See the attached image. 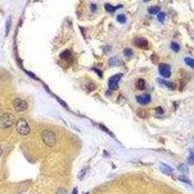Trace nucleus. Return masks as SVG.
I'll return each mask as SVG.
<instances>
[{
    "label": "nucleus",
    "mask_w": 194,
    "mask_h": 194,
    "mask_svg": "<svg viewBox=\"0 0 194 194\" xmlns=\"http://www.w3.org/2000/svg\"><path fill=\"white\" fill-rule=\"evenodd\" d=\"M16 118L11 113H5L0 117V128L7 129L12 127L15 124Z\"/></svg>",
    "instance_id": "1"
},
{
    "label": "nucleus",
    "mask_w": 194,
    "mask_h": 194,
    "mask_svg": "<svg viewBox=\"0 0 194 194\" xmlns=\"http://www.w3.org/2000/svg\"><path fill=\"white\" fill-rule=\"evenodd\" d=\"M41 138L43 142L47 145L49 147H53L54 145H56V134L51 131V130H44L42 133H41Z\"/></svg>",
    "instance_id": "2"
},
{
    "label": "nucleus",
    "mask_w": 194,
    "mask_h": 194,
    "mask_svg": "<svg viewBox=\"0 0 194 194\" xmlns=\"http://www.w3.org/2000/svg\"><path fill=\"white\" fill-rule=\"evenodd\" d=\"M16 128H17V131L19 132V134H21L22 136L28 135L30 133L29 124H28L26 120H24V118H22L18 120V122L16 124Z\"/></svg>",
    "instance_id": "3"
},
{
    "label": "nucleus",
    "mask_w": 194,
    "mask_h": 194,
    "mask_svg": "<svg viewBox=\"0 0 194 194\" xmlns=\"http://www.w3.org/2000/svg\"><path fill=\"white\" fill-rule=\"evenodd\" d=\"M13 107L17 112H24L28 108V105L26 101H24V99L16 98V99L13 101Z\"/></svg>",
    "instance_id": "4"
},
{
    "label": "nucleus",
    "mask_w": 194,
    "mask_h": 194,
    "mask_svg": "<svg viewBox=\"0 0 194 194\" xmlns=\"http://www.w3.org/2000/svg\"><path fill=\"white\" fill-rule=\"evenodd\" d=\"M122 74H115L113 77L110 78L109 80V88L111 90H117L118 88V82L122 78Z\"/></svg>",
    "instance_id": "5"
},
{
    "label": "nucleus",
    "mask_w": 194,
    "mask_h": 194,
    "mask_svg": "<svg viewBox=\"0 0 194 194\" xmlns=\"http://www.w3.org/2000/svg\"><path fill=\"white\" fill-rule=\"evenodd\" d=\"M159 73L162 77L169 78L171 76V70L170 66L167 64H160L159 65Z\"/></svg>",
    "instance_id": "6"
},
{
    "label": "nucleus",
    "mask_w": 194,
    "mask_h": 194,
    "mask_svg": "<svg viewBox=\"0 0 194 194\" xmlns=\"http://www.w3.org/2000/svg\"><path fill=\"white\" fill-rule=\"evenodd\" d=\"M150 95L149 94H143V95H138L137 97H136V99H137L138 103L140 104V105H147V104H149L150 102Z\"/></svg>",
    "instance_id": "7"
},
{
    "label": "nucleus",
    "mask_w": 194,
    "mask_h": 194,
    "mask_svg": "<svg viewBox=\"0 0 194 194\" xmlns=\"http://www.w3.org/2000/svg\"><path fill=\"white\" fill-rule=\"evenodd\" d=\"M135 44L141 49H147V47H149V42H147V40L145 38H142V37L135 40Z\"/></svg>",
    "instance_id": "8"
},
{
    "label": "nucleus",
    "mask_w": 194,
    "mask_h": 194,
    "mask_svg": "<svg viewBox=\"0 0 194 194\" xmlns=\"http://www.w3.org/2000/svg\"><path fill=\"white\" fill-rule=\"evenodd\" d=\"M109 64L111 67H115V66H120L121 65V60L117 56H114L113 58L109 60Z\"/></svg>",
    "instance_id": "9"
},
{
    "label": "nucleus",
    "mask_w": 194,
    "mask_h": 194,
    "mask_svg": "<svg viewBox=\"0 0 194 194\" xmlns=\"http://www.w3.org/2000/svg\"><path fill=\"white\" fill-rule=\"evenodd\" d=\"M104 7H105L106 11H108V12H114V11L118 10V9H120V8L122 7V5H118V6H115H115H112L111 4L106 3L105 5H104Z\"/></svg>",
    "instance_id": "10"
},
{
    "label": "nucleus",
    "mask_w": 194,
    "mask_h": 194,
    "mask_svg": "<svg viewBox=\"0 0 194 194\" xmlns=\"http://www.w3.org/2000/svg\"><path fill=\"white\" fill-rule=\"evenodd\" d=\"M160 169H161L162 172H163L164 174H167V175H171V174H172V171H173L172 168L167 166V165H165L163 163L160 165Z\"/></svg>",
    "instance_id": "11"
},
{
    "label": "nucleus",
    "mask_w": 194,
    "mask_h": 194,
    "mask_svg": "<svg viewBox=\"0 0 194 194\" xmlns=\"http://www.w3.org/2000/svg\"><path fill=\"white\" fill-rule=\"evenodd\" d=\"M157 82L159 83H161V85H163L164 86H166V88H170V89H173L175 86H174V85L171 82H167V81H165V80H162V79H158L157 80Z\"/></svg>",
    "instance_id": "12"
},
{
    "label": "nucleus",
    "mask_w": 194,
    "mask_h": 194,
    "mask_svg": "<svg viewBox=\"0 0 194 194\" xmlns=\"http://www.w3.org/2000/svg\"><path fill=\"white\" fill-rule=\"evenodd\" d=\"M159 11H160V7L158 6H152V7H149V9H147V12L150 15H155V14H158Z\"/></svg>",
    "instance_id": "13"
},
{
    "label": "nucleus",
    "mask_w": 194,
    "mask_h": 194,
    "mask_svg": "<svg viewBox=\"0 0 194 194\" xmlns=\"http://www.w3.org/2000/svg\"><path fill=\"white\" fill-rule=\"evenodd\" d=\"M137 88L138 89H141V90L146 88V81L144 79H139L137 82Z\"/></svg>",
    "instance_id": "14"
},
{
    "label": "nucleus",
    "mask_w": 194,
    "mask_h": 194,
    "mask_svg": "<svg viewBox=\"0 0 194 194\" xmlns=\"http://www.w3.org/2000/svg\"><path fill=\"white\" fill-rule=\"evenodd\" d=\"M70 56H71V51L69 50H66L64 51H62L61 54H60V57H61L62 59H68Z\"/></svg>",
    "instance_id": "15"
},
{
    "label": "nucleus",
    "mask_w": 194,
    "mask_h": 194,
    "mask_svg": "<svg viewBox=\"0 0 194 194\" xmlns=\"http://www.w3.org/2000/svg\"><path fill=\"white\" fill-rule=\"evenodd\" d=\"M184 62L189 66L190 68H194V59L191 58V57H185Z\"/></svg>",
    "instance_id": "16"
},
{
    "label": "nucleus",
    "mask_w": 194,
    "mask_h": 194,
    "mask_svg": "<svg viewBox=\"0 0 194 194\" xmlns=\"http://www.w3.org/2000/svg\"><path fill=\"white\" fill-rule=\"evenodd\" d=\"M123 54H124V56H125L126 57H131V56H133V51H132V49H130V48L124 49Z\"/></svg>",
    "instance_id": "17"
},
{
    "label": "nucleus",
    "mask_w": 194,
    "mask_h": 194,
    "mask_svg": "<svg viewBox=\"0 0 194 194\" xmlns=\"http://www.w3.org/2000/svg\"><path fill=\"white\" fill-rule=\"evenodd\" d=\"M178 170L179 171V172L184 173V174H186L187 171H188V168L185 164H181L178 167Z\"/></svg>",
    "instance_id": "18"
},
{
    "label": "nucleus",
    "mask_w": 194,
    "mask_h": 194,
    "mask_svg": "<svg viewBox=\"0 0 194 194\" xmlns=\"http://www.w3.org/2000/svg\"><path fill=\"white\" fill-rule=\"evenodd\" d=\"M171 49H172L174 51L178 53V51H179V50H181V47H179V45L178 44V43L173 42L172 44H171Z\"/></svg>",
    "instance_id": "19"
},
{
    "label": "nucleus",
    "mask_w": 194,
    "mask_h": 194,
    "mask_svg": "<svg viewBox=\"0 0 194 194\" xmlns=\"http://www.w3.org/2000/svg\"><path fill=\"white\" fill-rule=\"evenodd\" d=\"M86 168H83V170H81L80 171V173L78 174V179H83V178H85V175H86Z\"/></svg>",
    "instance_id": "20"
},
{
    "label": "nucleus",
    "mask_w": 194,
    "mask_h": 194,
    "mask_svg": "<svg viewBox=\"0 0 194 194\" xmlns=\"http://www.w3.org/2000/svg\"><path fill=\"white\" fill-rule=\"evenodd\" d=\"M126 17L124 16V15H118V17H117V21L118 22H120V24H124V22H126Z\"/></svg>",
    "instance_id": "21"
},
{
    "label": "nucleus",
    "mask_w": 194,
    "mask_h": 194,
    "mask_svg": "<svg viewBox=\"0 0 194 194\" xmlns=\"http://www.w3.org/2000/svg\"><path fill=\"white\" fill-rule=\"evenodd\" d=\"M179 181H181L186 182V184H192V182L190 181V179H188L186 177H184V176H179Z\"/></svg>",
    "instance_id": "22"
},
{
    "label": "nucleus",
    "mask_w": 194,
    "mask_h": 194,
    "mask_svg": "<svg viewBox=\"0 0 194 194\" xmlns=\"http://www.w3.org/2000/svg\"><path fill=\"white\" fill-rule=\"evenodd\" d=\"M157 19H158V21L160 22H163L164 19H165V13L159 12V13H158V16H157Z\"/></svg>",
    "instance_id": "23"
},
{
    "label": "nucleus",
    "mask_w": 194,
    "mask_h": 194,
    "mask_svg": "<svg viewBox=\"0 0 194 194\" xmlns=\"http://www.w3.org/2000/svg\"><path fill=\"white\" fill-rule=\"evenodd\" d=\"M10 27H11V19L9 18L7 19V22H6V35H8V33H9Z\"/></svg>",
    "instance_id": "24"
},
{
    "label": "nucleus",
    "mask_w": 194,
    "mask_h": 194,
    "mask_svg": "<svg viewBox=\"0 0 194 194\" xmlns=\"http://www.w3.org/2000/svg\"><path fill=\"white\" fill-rule=\"evenodd\" d=\"M56 194H68V192H67V190L65 189V188H59L58 190L56 191Z\"/></svg>",
    "instance_id": "25"
},
{
    "label": "nucleus",
    "mask_w": 194,
    "mask_h": 194,
    "mask_svg": "<svg viewBox=\"0 0 194 194\" xmlns=\"http://www.w3.org/2000/svg\"><path fill=\"white\" fill-rule=\"evenodd\" d=\"M188 163L191 165H194V154L193 153H191L189 155V157H188Z\"/></svg>",
    "instance_id": "26"
},
{
    "label": "nucleus",
    "mask_w": 194,
    "mask_h": 194,
    "mask_svg": "<svg viewBox=\"0 0 194 194\" xmlns=\"http://www.w3.org/2000/svg\"><path fill=\"white\" fill-rule=\"evenodd\" d=\"M155 112L159 115H163V113H164L163 109H162L161 107H157V108H155Z\"/></svg>",
    "instance_id": "27"
},
{
    "label": "nucleus",
    "mask_w": 194,
    "mask_h": 194,
    "mask_svg": "<svg viewBox=\"0 0 194 194\" xmlns=\"http://www.w3.org/2000/svg\"><path fill=\"white\" fill-rule=\"evenodd\" d=\"M93 70H94V72L95 73H97L98 75H99V77L100 78H102L103 77V74H102V72H101L99 69H96V68H93Z\"/></svg>",
    "instance_id": "28"
},
{
    "label": "nucleus",
    "mask_w": 194,
    "mask_h": 194,
    "mask_svg": "<svg viewBox=\"0 0 194 194\" xmlns=\"http://www.w3.org/2000/svg\"><path fill=\"white\" fill-rule=\"evenodd\" d=\"M100 127H101V128H102V129L104 130V131H106L107 133H108V134H109V135H111V136H113V135H112V133H111V132H110V131H109V130H108V129H107V128H106V127H104L103 125H100Z\"/></svg>",
    "instance_id": "29"
},
{
    "label": "nucleus",
    "mask_w": 194,
    "mask_h": 194,
    "mask_svg": "<svg viewBox=\"0 0 194 194\" xmlns=\"http://www.w3.org/2000/svg\"><path fill=\"white\" fill-rule=\"evenodd\" d=\"M95 10H96V5L91 4V11H92V12H95Z\"/></svg>",
    "instance_id": "30"
},
{
    "label": "nucleus",
    "mask_w": 194,
    "mask_h": 194,
    "mask_svg": "<svg viewBox=\"0 0 194 194\" xmlns=\"http://www.w3.org/2000/svg\"><path fill=\"white\" fill-rule=\"evenodd\" d=\"M110 50H111V47H110V46H107L106 49H104V51H105V53H108Z\"/></svg>",
    "instance_id": "31"
},
{
    "label": "nucleus",
    "mask_w": 194,
    "mask_h": 194,
    "mask_svg": "<svg viewBox=\"0 0 194 194\" xmlns=\"http://www.w3.org/2000/svg\"><path fill=\"white\" fill-rule=\"evenodd\" d=\"M73 194H78V189H77V188H74V189H73Z\"/></svg>",
    "instance_id": "32"
},
{
    "label": "nucleus",
    "mask_w": 194,
    "mask_h": 194,
    "mask_svg": "<svg viewBox=\"0 0 194 194\" xmlns=\"http://www.w3.org/2000/svg\"><path fill=\"white\" fill-rule=\"evenodd\" d=\"M2 155V149H1V147H0V156Z\"/></svg>",
    "instance_id": "33"
},
{
    "label": "nucleus",
    "mask_w": 194,
    "mask_h": 194,
    "mask_svg": "<svg viewBox=\"0 0 194 194\" xmlns=\"http://www.w3.org/2000/svg\"><path fill=\"white\" fill-rule=\"evenodd\" d=\"M0 112H1V107H0Z\"/></svg>",
    "instance_id": "34"
}]
</instances>
